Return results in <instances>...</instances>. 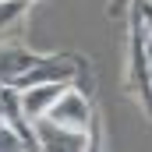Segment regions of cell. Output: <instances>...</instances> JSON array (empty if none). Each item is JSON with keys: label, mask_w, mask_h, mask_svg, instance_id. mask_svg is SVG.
I'll return each instance as SVG.
<instances>
[{"label": "cell", "mask_w": 152, "mask_h": 152, "mask_svg": "<svg viewBox=\"0 0 152 152\" xmlns=\"http://www.w3.org/2000/svg\"><path fill=\"white\" fill-rule=\"evenodd\" d=\"M124 92L152 120V36L138 4L127 7V60H124Z\"/></svg>", "instance_id": "obj_1"}, {"label": "cell", "mask_w": 152, "mask_h": 152, "mask_svg": "<svg viewBox=\"0 0 152 152\" xmlns=\"http://www.w3.org/2000/svg\"><path fill=\"white\" fill-rule=\"evenodd\" d=\"M50 120L53 124H64V127H75V131H85L92 138V145L99 149L103 145V134H99V110H96V96L85 92L81 85H67L60 92V99L50 106Z\"/></svg>", "instance_id": "obj_2"}, {"label": "cell", "mask_w": 152, "mask_h": 152, "mask_svg": "<svg viewBox=\"0 0 152 152\" xmlns=\"http://www.w3.org/2000/svg\"><path fill=\"white\" fill-rule=\"evenodd\" d=\"M32 131H36V138H39V149H46V152H96L92 138H88L85 131L53 124L50 117L32 120Z\"/></svg>", "instance_id": "obj_3"}, {"label": "cell", "mask_w": 152, "mask_h": 152, "mask_svg": "<svg viewBox=\"0 0 152 152\" xmlns=\"http://www.w3.org/2000/svg\"><path fill=\"white\" fill-rule=\"evenodd\" d=\"M50 53H36L21 42H0V85H18L25 75L46 64Z\"/></svg>", "instance_id": "obj_4"}, {"label": "cell", "mask_w": 152, "mask_h": 152, "mask_svg": "<svg viewBox=\"0 0 152 152\" xmlns=\"http://www.w3.org/2000/svg\"><path fill=\"white\" fill-rule=\"evenodd\" d=\"M71 81H42V85H32V88H21V110L28 120H39V117L50 113V106L60 99V92L67 88Z\"/></svg>", "instance_id": "obj_5"}, {"label": "cell", "mask_w": 152, "mask_h": 152, "mask_svg": "<svg viewBox=\"0 0 152 152\" xmlns=\"http://www.w3.org/2000/svg\"><path fill=\"white\" fill-rule=\"evenodd\" d=\"M32 4H36V0H0V39H4V42H11L14 28H18V32L25 28Z\"/></svg>", "instance_id": "obj_6"}, {"label": "cell", "mask_w": 152, "mask_h": 152, "mask_svg": "<svg viewBox=\"0 0 152 152\" xmlns=\"http://www.w3.org/2000/svg\"><path fill=\"white\" fill-rule=\"evenodd\" d=\"M14 149H25V142H21V134L11 127V120L0 117V152H14Z\"/></svg>", "instance_id": "obj_7"}, {"label": "cell", "mask_w": 152, "mask_h": 152, "mask_svg": "<svg viewBox=\"0 0 152 152\" xmlns=\"http://www.w3.org/2000/svg\"><path fill=\"white\" fill-rule=\"evenodd\" d=\"M131 4H134V0H106V18H120V14H127Z\"/></svg>", "instance_id": "obj_8"}, {"label": "cell", "mask_w": 152, "mask_h": 152, "mask_svg": "<svg viewBox=\"0 0 152 152\" xmlns=\"http://www.w3.org/2000/svg\"><path fill=\"white\" fill-rule=\"evenodd\" d=\"M138 4V11H142V18H145V28H149V36H152V4L149 0H134Z\"/></svg>", "instance_id": "obj_9"}, {"label": "cell", "mask_w": 152, "mask_h": 152, "mask_svg": "<svg viewBox=\"0 0 152 152\" xmlns=\"http://www.w3.org/2000/svg\"><path fill=\"white\" fill-rule=\"evenodd\" d=\"M0 117H4V99H0Z\"/></svg>", "instance_id": "obj_10"}, {"label": "cell", "mask_w": 152, "mask_h": 152, "mask_svg": "<svg viewBox=\"0 0 152 152\" xmlns=\"http://www.w3.org/2000/svg\"><path fill=\"white\" fill-rule=\"evenodd\" d=\"M36 4H39V0H36Z\"/></svg>", "instance_id": "obj_11"}, {"label": "cell", "mask_w": 152, "mask_h": 152, "mask_svg": "<svg viewBox=\"0 0 152 152\" xmlns=\"http://www.w3.org/2000/svg\"><path fill=\"white\" fill-rule=\"evenodd\" d=\"M149 4H152V0H149Z\"/></svg>", "instance_id": "obj_12"}]
</instances>
